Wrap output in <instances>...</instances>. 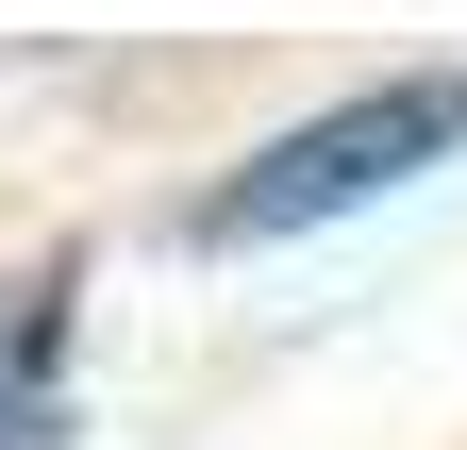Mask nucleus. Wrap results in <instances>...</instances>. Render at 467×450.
Instances as JSON below:
<instances>
[{
  "label": "nucleus",
  "instance_id": "f03ea898",
  "mask_svg": "<svg viewBox=\"0 0 467 450\" xmlns=\"http://www.w3.org/2000/svg\"><path fill=\"white\" fill-rule=\"evenodd\" d=\"M50 367H67V267H34V284H0V450H50Z\"/></svg>",
  "mask_w": 467,
  "mask_h": 450
},
{
  "label": "nucleus",
  "instance_id": "f257e3e1",
  "mask_svg": "<svg viewBox=\"0 0 467 450\" xmlns=\"http://www.w3.org/2000/svg\"><path fill=\"white\" fill-rule=\"evenodd\" d=\"M467 150V67H400V84H350L317 118H284L251 167H217L184 200V251H284V234H334V217H368L384 184H418V167Z\"/></svg>",
  "mask_w": 467,
  "mask_h": 450
}]
</instances>
